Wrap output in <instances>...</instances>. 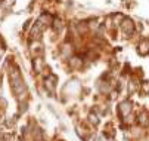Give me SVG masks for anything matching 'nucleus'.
Returning <instances> with one entry per match:
<instances>
[{"label":"nucleus","mask_w":149,"mask_h":141,"mask_svg":"<svg viewBox=\"0 0 149 141\" xmlns=\"http://www.w3.org/2000/svg\"><path fill=\"white\" fill-rule=\"evenodd\" d=\"M121 28L124 30V33L132 34L133 30H134V24H133V21H130V19H125V21L121 24Z\"/></svg>","instance_id":"obj_1"}]
</instances>
